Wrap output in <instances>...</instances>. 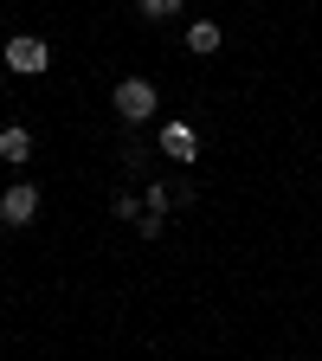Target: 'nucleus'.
Listing matches in <instances>:
<instances>
[{
  "label": "nucleus",
  "mask_w": 322,
  "mask_h": 361,
  "mask_svg": "<svg viewBox=\"0 0 322 361\" xmlns=\"http://www.w3.org/2000/svg\"><path fill=\"white\" fill-rule=\"evenodd\" d=\"M110 104H116L123 123H149V116H155V84H149V78H123Z\"/></svg>",
  "instance_id": "obj_1"
},
{
  "label": "nucleus",
  "mask_w": 322,
  "mask_h": 361,
  "mask_svg": "<svg viewBox=\"0 0 322 361\" xmlns=\"http://www.w3.org/2000/svg\"><path fill=\"white\" fill-rule=\"evenodd\" d=\"M0 59H7V71H20V78H39L45 65H52V45L32 39V32H20V39H7V52H0Z\"/></svg>",
  "instance_id": "obj_2"
},
{
  "label": "nucleus",
  "mask_w": 322,
  "mask_h": 361,
  "mask_svg": "<svg viewBox=\"0 0 322 361\" xmlns=\"http://www.w3.org/2000/svg\"><path fill=\"white\" fill-rule=\"evenodd\" d=\"M32 213H39V188L32 180H20V188L0 194V226H32Z\"/></svg>",
  "instance_id": "obj_3"
},
{
  "label": "nucleus",
  "mask_w": 322,
  "mask_h": 361,
  "mask_svg": "<svg viewBox=\"0 0 322 361\" xmlns=\"http://www.w3.org/2000/svg\"><path fill=\"white\" fill-rule=\"evenodd\" d=\"M161 155H174L180 168H187V161H200V135H194L187 123H168V129H161Z\"/></svg>",
  "instance_id": "obj_4"
},
{
  "label": "nucleus",
  "mask_w": 322,
  "mask_h": 361,
  "mask_svg": "<svg viewBox=\"0 0 322 361\" xmlns=\"http://www.w3.org/2000/svg\"><path fill=\"white\" fill-rule=\"evenodd\" d=\"M26 155H32V129L7 123V129H0V161H26Z\"/></svg>",
  "instance_id": "obj_5"
},
{
  "label": "nucleus",
  "mask_w": 322,
  "mask_h": 361,
  "mask_svg": "<svg viewBox=\"0 0 322 361\" xmlns=\"http://www.w3.org/2000/svg\"><path fill=\"white\" fill-rule=\"evenodd\" d=\"M187 52H194V59H213V52H219V26H213V20L187 26Z\"/></svg>",
  "instance_id": "obj_6"
},
{
  "label": "nucleus",
  "mask_w": 322,
  "mask_h": 361,
  "mask_svg": "<svg viewBox=\"0 0 322 361\" xmlns=\"http://www.w3.org/2000/svg\"><path fill=\"white\" fill-rule=\"evenodd\" d=\"M135 13H142V20H174L180 0H135Z\"/></svg>",
  "instance_id": "obj_7"
},
{
  "label": "nucleus",
  "mask_w": 322,
  "mask_h": 361,
  "mask_svg": "<svg viewBox=\"0 0 322 361\" xmlns=\"http://www.w3.org/2000/svg\"><path fill=\"white\" fill-rule=\"evenodd\" d=\"M135 226H142V239H161V226H168V213H155V207H142V219H135Z\"/></svg>",
  "instance_id": "obj_8"
},
{
  "label": "nucleus",
  "mask_w": 322,
  "mask_h": 361,
  "mask_svg": "<svg viewBox=\"0 0 322 361\" xmlns=\"http://www.w3.org/2000/svg\"><path fill=\"white\" fill-rule=\"evenodd\" d=\"M0 65H7V59H0Z\"/></svg>",
  "instance_id": "obj_9"
}]
</instances>
